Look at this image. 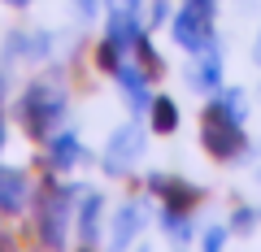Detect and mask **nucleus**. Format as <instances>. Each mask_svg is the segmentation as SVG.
I'll return each instance as SVG.
<instances>
[{
  "label": "nucleus",
  "instance_id": "f257e3e1",
  "mask_svg": "<svg viewBox=\"0 0 261 252\" xmlns=\"http://www.w3.org/2000/svg\"><path fill=\"white\" fill-rule=\"evenodd\" d=\"M13 118H18V126L31 135V139H48L53 126L65 118V92L57 83H48V78H35V83L18 96Z\"/></svg>",
  "mask_w": 261,
  "mask_h": 252
},
{
  "label": "nucleus",
  "instance_id": "6e6552de",
  "mask_svg": "<svg viewBox=\"0 0 261 252\" xmlns=\"http://www.w3.org/2000/svg\"><path fill=\"white\" fill-rule=\"evenodd\" d=\"M113 78H118V87L126 92V104H130L135 113H144V109L152 104V96H148V83H152V78L144 74V66H118V70H113Z\"/></svg>",
  "mask_w": 261,
  "mask_h": 252
},
{
  "label": "nucleus",
  "instance_id": "39448f33",
  "mask_svg": "<svg viewBox=\"0 0 261 252\" xmlns=\"http://www.w3.org/2000/svg\"><path fill=\"white\" fill-rule=\"evenodd\" d=\"M140 157H144V131L135 122L118 126V131L109 135V148H105V170H109V174H126Z\"/></svg>",
  "mask_w": 261,
  "mask_h": 252
},
{
  "label": "nucleus",
  "instance_id": "5701e85b",
  "mask_svg": "<svg viewBox=\"0 0 261 252\" xmlns=\"http://www.w3.org/2000/svg\"><path fill=\"white\" fill-rule=\"evenodd\" d=\"M5 5H18V9H22V5H31V0H5Z\"/></svg>",
  "mask_w": 261,
  "mask_h": 252
},
{
  "label": "nucleus",
  "instance_id": "aec40b11",
  "mask_svg": "<svg viewBox=\"0 0 261 252\" xmlns=\"http://www.w3.org/2000/svg\"><path fill=\"white\" fill-rule=\"evenodd\" d=\"M148 22L157 26V22H166V0H152V9H148Z\"/></svg>",
  "mask_w": 261,
  "mask_h": 252
},
{
  "label": "nucleus",
  "instance_id": "f03ea898",
  "mask_svg": "<svg viewBox=\"0 0 261 252\" xmlns=\"http://www.w3.org/2000/svg\"><path fill=\"white\" fill-rule=\"evenodd\" d=\"M240 122L244 118H235L222 100H209L205 109H200V144H205L209 157H218V161L244 157L248 139H244V126H240Z\"/></svg>",
  "mask_w": 261,
  "mask_h": 252
},
{
  "label": "nucleus",
  "instance_id": "4468645a",
  "mask_svg": "<svg viewBox=\"0 0 261 252\" xmlns=\"http://www.w3.org/2000/svg\"><path fill=\"white\" fill-rule=\"evenodd\" d=\"M135 57H140V66H144V74H148V78H161V74H166V61L157 57V48L148 44L144 31H140V39H135Z\"/></svg>",
  "mask_w": 261,
  "mask_h": 252
},
{
  "label": "nucleus",
  "instance_id": "4be33fe9",
  "mask_svg": "<svg viewBox=\"0 0 261 252\" xmlns=\"http://www.w3.org/2000/svg\"><path fill=\"white\" fill-rule=\"evenodd\" d=\"M0 148H5V113H0Z\"/></svg>",
  "mask_w": 261,
  "mask_h": 252
},
{
  "label": "nucleus",
  "instance_id": "423d86ee",
  "mask_svg": "<svg viewBox=\"0 0 261 252\" xmlns=\"http://www.w3.org/2000/svg\"><path fill=\"white\" fill-rule=\"evenodd\" d=\"M148 187H152V196H161L166 209H174V213H192L196 200H200V187L183 183V178H174V174H152Z\"/></svg>",
  "mask_w": 261,
  "mask_h": 252
},
{
  "label": "nucleus",
  "instance_id": "20e7f679",
  "mask_svg": "<svg viewBox=\"0 0 261 252\" xmlns=\"http://www.w3.org/2000/svg\"><path fill=\"white\" fill-rule=\"evenodd\" d=\"M79 196V187H57L48 183L44 187V196H39V239L48 243V248H61L65 243V226H70V200Z\"/></svg>",
  "mask_w": 261,
  "mask_h": 252
},
{
  "label": "nucleus",
  "instance_id": "dca6fc26",
  "mask_svg": "<svg viewBox=\"0 0 261 252\" xmlns=\"http://www.w3.org/2000/svg\"><path fill=\"white\" fill-rule=\"evenodd\" d=\"M109 13H130V18H140V0H105Z\"/></svg>",
  "mask_w": 261,
  "mask_h": 252
},
{
  "label": "nucleus",
  "instance_id": "0eeeda50",
  "mask_svg": "<svg viewBox=\"0 0 261 252\" xmlns=\"http://www.w3.org/2000/svg\"><path fill=\"white\" fill-rule=\"evenodd\" d=\"M27 196H31V178L22 170H13V165H0V217L22 213Z\"/></svg>",
  "mask_w": 261,
  "mask_h": 252
},
{
  "label": "nucleus",
  "instance_id": "6ab92c4d",
  "mask_svg": "<svg viewBox=\"0 0 261 252\" xmlns=\"http://www.w3.org/2000/svg\"><path fill=\"white\" fill-rule=\"evenodd\" d=\"M231 226H235V231H252V209H235Z\"/></svg>",
  "mask_w": 261,
  "mask_h": 252
},
{
  "label": "nucleus",
  "instance_id": "f8f14e48",
  "mask_svg": "<svg viewBox=\"0 0 261 252\" xmlns=\"http://www.w3.org/2000/svg\"><path fill=\"white\" fill-rule=\"evenodd\" d=\"M140 226H144L140 205H135V200H126V205H122L118 213H113V243H118V248H126V243L135 239V235H140Z\"/></svg>",
  "mask_w": 261,
  "mask_h": 252
},
{
  "label": "nucleus",
  "instance_id": "f3484780",
  "mask_svg": "<svg viewBox=\"0 0 261 252\" xmlns=\"http://www.w3.org/2000/svg\"><path fill=\"white\" fill-rule=\"evenodd\" d=\"M218 100H222L226 109L235 113V118H244V92H222V96H218Z\"/></svg>",
  "mask_w": 261,
  "mask_h": 252
},
{
  "label": "nucleus",
  "instance_id": "a211bd4d",
  "mask_svg": "<svg viewBox=\"0 0 261 252\" xmlns=\"http://www.w3.org/2000/svg\"><path fill=\"white\" fill-rule=\"evenodd\" d=\"M226 243V226H209L205 231V248H222Z\"/></svg>",
  "mask_w": 261,
  "mask_h": 252
},
{
  "label": "nucleus",
  "instance_id": "9b49d317",
  "mask_svg": "<svg viewBox=\"0 0 261 252\" xmlns=\"http://www.w3.org/2000/svg\"><path fill=\"white\" fill-rule=\"evenodd\" d=\"M192 87H200V92H218L222 87V57H218V48L200 52V61L192 70Z\"/></svg>",
  "mask_w": 261,
  "mask_h": 252
},
{
  "label": "nucleus",
  "instance_id": "412c9836",
  "mask_svg": "<svg viewBox=\"0 0 261 252\" xmlns=\"http://www.w3.org/2000/svg\"><path fill=\"white\" fill-rule=\"evenodd\" d=\"M74 5H79V13H83V18H87V13L96 9V0H74Z\"/></svg>",
  "mask_w": 261,
  "mask_h": 252
},
{
  "label": "nucleus",
  "instance_id": "2eb2a0df",
  "mask_svg": "<svg viewBox=\"0 0 261 252\" xmlns=\"http://www.w3.org/2000/svg\"><path fill=\"white\" fill-rule=\"evenodd\" d=\"M53 52V35H48V31H35V35H27V57H48Z\"/></svg>",
  "mask_w": 261,
  "mask_h": 252
},
{
  "label": "nucleus",
  "instance_id": "1a4fd4ad",
  "mask_svg": "<svg viewBox=\"0 0 261 252\" xmlns=\"http://www.w3.org/2000/svg\"><path fill=\"white\" fill-rule=\"evenodd\" d=\"M100 213H105V196L100 191H83V205H79V243L83 248L100 243Z\"/></svg>",
  "mask_w": 261,
  "mask_h": 252
},
{
  "label": "nucleus",
  "instance_id": "7ed1b4c3",
  "mask_svg": "<svg viewBox=\"0 0 261 252\" xmlns=\"http://www.w3.org/2000/svg\"><path fill=\"white\" fill-rule=\"evenodd\" d=\"M170 31H174L178 48H187V52L214 48V0H187L183 9L174 13Z\"/></svg>",
  "mask_w": 261,
  "mask_h": 252
},
{
  "label": "nucleus",
  "instance_id": "ddd939ff",
  "mask_svg": "<svg viewBox=\"0 0 261 252\" xmlns=\"http://www.w3.org/2000/svg\"><path fill=\"white\" fill-rule=\"evenodd\" d=\"M148 113H152V131H157V135H174V126H178V104L170 100V96H157V100L148 104Z\"/></svg>",
  "mask_w": 261,
  "mask_h": 252
},
{
  "label": "nucleus",
  "instance_id": "9d476101",
  "mask_svg": "<svg viewBox=\"0 0 261 252\" xmlns=\"http://www.w3.org/2000/svg\"><path fill=\"white\" fill-rule=\"evenodd\" d=\"M83 157H87V152H83V144H79L70 131H61V135H48V152H44V161H48L53 170H74Z\"/></svg>",
  "mask_w": 261,
  "mask_h": 252
},
{
  "label": "nucleus",
  "instance_id": "b1692460",
  "mask_svg": "<svg viewBox=\"0 0 261 252\" xmlns=\"http://www.w3.org/2000/svg\"><path fill=\"white\" fill-rule=\"evenodd\" d=\"M5 243H9V235H5V231H0V248H5Z\"/></svg>",
  "mask_w": 261,
  "mask_h": 252
}]
</instances>
